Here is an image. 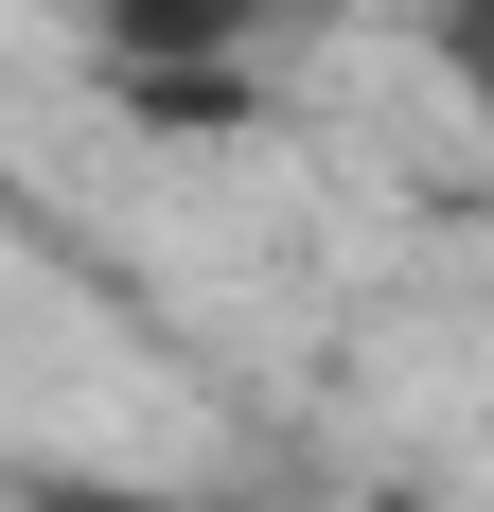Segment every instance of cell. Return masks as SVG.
Masks as SVG:
<instances>
[{"label":"cell","instance_id":"cell-1","mask_svg":"<svg viewBox=\"0 0 494 512\" xmlns=\"http://www.w3.org/2000/svg\"><path fill=\"white\" fill-rule=\"evenodd\" d=\"M71 18H89V53H106V71H142V89H230L300 0H71Z\"/></svg>","mask_w":494,"mask_h":512},{"label":"cell","instance_id":"cell-2","mask_svg":"<svg viewBox=\"0 0 494 512\" xmlns=\"http://www.w3.org/2000/svg\"><path fill=\"white\" fill-rule=\"evenodd\" d=\"M442 53H459V89L494 106V0H442Z\"/></svg>","mask_w":494,"mask_h":512},{"label":"cell","instance_id":"cell-3","mask_svg":"<svg viewBox=\"0 0 494 512\" xmlns=\"http://www.w3.org/2000/svg\"><path fill=\"white\" fill-rule=\"evenodd\" d=\"M71 512H159V495H71Z\"/></svg>","mask_w":494,"mask_h":512}]
</instances>
